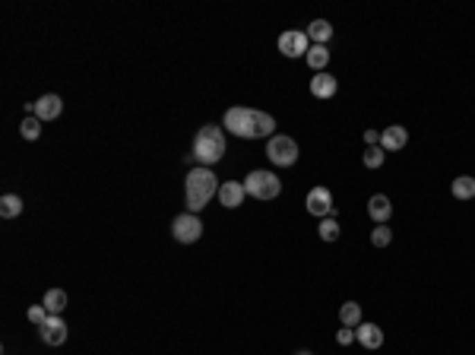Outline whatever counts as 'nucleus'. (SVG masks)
<instances>
[{
  "instance_id": "6e6552de",
  "label": "nucleus",
  "mask_w": 475,
  "mask_h": 355,
  "mask_svg": "<svg viewBox=\"0 0 475 355\" xmlns=\"http://www.w3.org/2000/svg\"><path fill=\"white\" fill-rule=\"evenodd\" d=\"M38 330H42V340L48 343V346H64V343H67V320L60 318V314H48V320L42 327H38Z\"/></svg>"
},
{
  "instance_id": "dca6fc26",
  "label": "nucleus",
  "mask_w": 475,
  "mask_h": 355,
  "mask_svg": "<svg viewBox=\"0 0 475 355\" xmlns=\"http://www.w3.org/2000/svg\"><path fill=\"white\" fill-rule=\"evenodd\" d=\"M450 194L456 197V200H475V178H472V174H460V178H453Z\"/></svg>"
},
{
  "instance_id": "393cba45",
  "label": "nucleus",
  "mask_w": 475,
  "mask_h": 355,
  "mask_svg": "<svg viewBox=\"0 0 475 355\" xmlns=\"http://www.w3.org/2000/svg\"><path fill=\"white\" fill-rule=\"evenodd\" d=\"M390 242H393V232H390L386 226H377L371 232V244H374V248H386Z\"/></svg>"
},
{
  "instance_id": "b1692460",
  "label": "nucleus",
  "mask_w": 475,
  "mask_h": 355,
  "mask_svg": "<svg viewBox=\"0 0 475 355\" xmlns=\"http://www.w3.org/2000/svg\"><path fill=\"white\" fill-rule=\"evenodd\" d=\"M19 134H23V140H38V136H42V121H38L35 114H29V118L19 124Z\"/></svg>"
},
{
  "instance_id": "7ed1b4c3",
  "label": "nucleus",
  "mask_w": 475,
  "mask_h": 355,
  "mask_svg": "<svg viewBox=\"0 0 475 355\" xmlns=\"http://www.w3.org/2000/svg\"><path fill=\"white\" fill-rule=\"evenodd\" d=\"M225 130L241 140H257V108L235 105L225 111Z\"/></svg>"
},
{
  "instance_id": "f3484780",
  "label": "nucleus",
  "mask_w": 475,
  "mask_h": 355,
  "mask_svg": "<svg viewBox=\"0 0 475 355\" xmlns=\"http://www.w3.org/2000/svg\"><path fill=\"white\" fill-rule=\"evenodd\" d=\"M330 64V51L327 45H311V51H307V67L314 70V73H323Z\"/></svg>"
},
{
  "instance_id": "f257e3e1",
  "label": "nucleus",
  "mask_w": 475,
  "mask_h": 355,
  "mask_svg": "<svg viewBox=\"0 0 475 355\" xmlns=\"http://www.w3.org/2000/svg\"><path fill=\"white\" fill-rule=\"evenodd\" d=\"M213 197H219V181H215L213 168H193L190 174H187L184 181V203H187V212H200L203 206L213 200Z\"/></svg>"
},
{
  "instance_id": "9d476101",
  "label": "nucleus",
  "mask_w": 475,
  "mask_h": 355,
  "mask_svg": "<svg viewBox=\"0 0 475 355\" xmlns=\"http://www.w3.org/2000/svg\"><path fill=\"white\" fill-rule=\"evenodd\" d=\"M307 212L311 216H317V219H327L330 212H333V194H330V188H314L311 194H307Z\"/></svg>"
},
{
  "instance_id": "f8f14e48",
  "label": "nucleus",
  "mask_w": 475,
  "mask_h": 355,
  "mask_svg": "<svg viewBox=\"0 0 475 355\" xmlns=\"http://www.w3.org/2000/svg\"><path fill=\"white\" fill-rule=\"evenodd\" d=\"M244 181H225L222 188H219V200H222V206H228V210H238V206L244 203Z\"/></svg>"
},
{
  "instance_id": "a211bd4d",
  "label": "nucleus",
  "mask_w": 475,
  "mask_h": 355,
  "mask_svg": "<svg viewBox=\"0 0 475 355\" xmlns=\"http://www.w3.org/2000/svg\"><path fill=\"white\" fill-rule=\"evenodd\" d=\"M42 304H45L48 314H60V311L67 308V292H64V289H48Z\"/></svg>"
},
{
  "instance_id": "20e7f679",
  "label": "nucleus",
  "mask_w": 475,
  "mask_h": 355,
  "mask_svg": "<svg viewBox=\"0 0 475 355\" xmlns=\"http://www.w3.org/2000/svg\"><path fill=\"white\" fill-rule=\"evenodd\" d=\"M244 190H247V197H253V200H276V197L283 194V181H279L273 172L257 168V172H251L244 178Z\"/></svg>"
},
{
  "instance_id": "4be33fe9",
  "label": "nucleus",
  "mask_w": 475,
  "mask_h": 355,
  "mask_svg": "<svg viewBox=\"0 0 475 355\" xmlns=\"http://www.w3.org/2000/svg\"><path fill=\"white\" fill-rule=\"evenodd\" d=\"M317 232H320V238H323V242H339V232H342V228H339V222H336L333 216H327V219H320Z\"/></svg>"
},
{
  "instance_id": "c85d7f7f",
  "label": "nucleus",
  "mask_w": 475,
  "mask_h": 355,
  "mask_svg": "<svg viewBox=\"0 0 475 355\" xmlns=\"http://www.w3.org/2000/svg\"><path fill=\"white\" fill-rule=\"evenodd\" d=\"M295 355H311V352H307V349H301V352H295Z\"/></svg>"
},
{
  "instance_id": "412c9836",
  "label": "nucleus",
  "mask_w": 475,
  "mask_h": 355,
  "mask_svg": "<svg viewBox=\"0 0 475 355\" xmlns=\"http://www.w3.org/2000/svg\"><path fill=\"white\" fill-rule=\"evenodd\" d=\"M19 212H23V200H19V197L16 194L0 197V216H3V219H16Z\"/></svg>"
},
{
  "instance_id": "f03ea898",
  "label": "nucleus",
  "mask_w": 475,
  "mask_h": 355,
  "mask_svg": "<svg viewBox=\"0 0 475 355\" xmlns=\"http://www.w3.org/2000/svg\"><path fill=\"white\" fill-rule=\"evenodd\" d=\"M222 156H225L222 127L206 124V127L197 130V136H193V159L200 162L203 168H209V165H215V162H222Z\"/></svg>"
},
{
  "instance_id": "0eeeda50",
  "label": "nucleus",
  "mask_w": 475,
  "mask_h": 355,
  "mask_svg": "<svg viewBox=\"0 0 475 355\" xmlns=\"http://www.w3.org/2000/svg\"><path fill=\"white\" fill-rule=\"evenodd\" d=\"M279 51L285 54V57H301L307 51H311V38H307V32H298V29H289L279 35Z\"/></svg>"
},
{
  "instance_id": "6ab92c4d",
  "label": "nucleus",
  "mask_w": 475,
  "mask_h": 355,
  "mask_svg": "<svg viewBox=\"0 0 475 355\" xmlns=\"http://www.w3.org/2000/svg\"><path fill=\"white\" fill-rule=\"evenodd\" d=\"M307 38H314L317 45H327L330 38H333V26H330L327 19H314V23L307 26Z\"/></svg>"
},
{
  "instance_id": "423d86ee",
  "label": "nucleus",
  "mask_w": 475,
  "mask_h": 355,
  "mask_svg": "<svg viewBox=\"0 0 475 355\" xmlns=\"http://www.w3.org/2000/svg\"><path fill=\"white\" fill-rule=\"evenodd\" d=\"M171 235H174V242H181V244H193L203 235L200 216H197V212H181V216H174V219H171Z\"/></svg>"
},
{
  "instance_id": "9b49d317",
  "label": "nucleus",
  "mask_w": 475,
  "mask_h": 355,
  "mask_svg": "<svg viewBox=\"0 0 475 355\" xmlns=\"http://www.w3.org/2000/svg\"><path fill=\"white\" fill-rule=\"evenodd\" d=\"M406 143H409V130L402 127V124H390V127L380 134L384 152H400V149H406Z\"/></svg>"
},
{
  "instance_id": "4468645a",
  "label": "nucleus",
  "mask_w": 475,
  "mask_h": 355,
  "mask_svg": "<svg viewBox=\"0 0 475 355\" xmlns=\"http://www.w3.org/2000/svg\"><path fill=\"white\" fill-rule=\"evenodd\" d=\"M355 340L361 343L364 349H380L384 346V330L377 324H358L355 327Z\"/></svg>"
},
{
  "instance_id": "bb28decb",
  "label": "nucleus",
  "mask_w": 475,
  "mask_h": 355,
  "mask_svg": "<svg viewBox=\"0 0 475 355\" xmlns=\"http://www.w3.org/2000/svg\"><path fill=\"white\" fill-rule=\"evenodd\" d=\"M336 343H339V346H349V343H355V330H352V327H342V330L336 333Z\"/></svg>"
},
{
  "instance_id": "ddd939ff",
  "label": "nucleus",
  "mask_w": 475,
  "mask_h": 355,
  "mask_svg": "<svg viewBox=\"0 0 475 355\" xmlns=\"http://www.w3.org/2000/svg\"><path fill=\"white\" fill-rule=\"evenodd\" d=\"M368 216H371L377 226H386V219L393 216V203H390V197L386 194H374L368 200Z\"/></svg>"
},
{
  "instance_id": "cd10ccee",
  "label": "nucleus",
  "mask_w": 475,
  "mask_h": 355,
  "mask_svg": "<svg viewBox=\"0 0 475 355\" xmlns=\"http://www.w3.org/2000/svg\"><path fill=\"white\" fill-rule=\"evenodd\" d=\"M364 143H368V146H380V134H377V130H364Z\"/></svg>"
},
{
  "instance_id": "a878e982",
  "label": "nucleus",
  "mask_w": 475,
  "mask_h": 355,
  "mask_svg": "<svg viewBox=\"0 0 475 355\" xmlns=\"http://www.w3.org/2000/svg\"><path fill=\"white\" fill-rule=\"evenodd\" d=\"M26 318H29L32 324H38V327H42V324H45V320H48V311H45V304H35V308H29V314H26Z\"/></svg>"
},
{
  "instance_id": "2eb2a0df",
  "label": "nucleus",
  "mask_w": 475,
  "mask_h": 355,
  "mask_svg": "<svg viewBox=\"0 0 475 355\" xmlns=\"http://www.w3.org/2000/svg\"><path fill=\"white\" fill-rule=\"evenodd\" d=\"M336 89H339V83H336V76H330L327 70L311 76V95H317V98H333Z\"/></svg>"
},
{
  "instance_id": "5701e85b",
  "label": "nucleus",
  "mask_w": 475,
  "mask_h": 355,
  "mask_svg": "<svg viewBox=\"0 0 475 355\" xmlns=\"http://www.w3.org/2000/svg\"><path fill=\"white\" fill-rule=\"evenodd\" d=\"M384 159H386L384 146H368V149H364V156H361L364 168H380V165H384Z\"/></svg>"
},
{
  "instance_id": "aec40b11",
  "label": "nucleus",
  "mask_w": 475,
  "mask_h": 355,
  "mask_svg": "<svg viewBox=\"0 0 475 355\" xmlns=\"http://www.w3.org/2000/svg\"><path fill=\"white\" fill-rule=\"evenodd\" d=\"M339 320H342V327H352V330H355V327L361 324V304H358V302H346L339 308Z\"/></svg>"
},
{
  "instance_id": "1a4fd4ad",
  "label": "nucleus",
  "mask_w": 475,
  "mask_h": 355,
  "mask_svg": "<svg viewBox=\"0 0 475 355\" xmlns=\"http://www.w3.org/2000/svg\"><path fill=\"white\" fill-rule=\"evenodd\" d=\"M29 111L35 114L38 121H54V118H60V111H64V102H60V95H54V92H48V95H42L38 102H32Z\"/></svg>"
},
{
  "instance_id": "39448f33",
  "label": "nucleus",
  "mask_w": 475,
  "mask_h": 355,
  "mask_svg": "<svg viewBox=\"0 0 475 355\" xmlns=\"http://www.w3.org/2000/svg\"><path fill=\"white\" fill-rule=\"evenodd\" d=\"M298 156H301V149H298V143L292 140V136L285 134H273L267 143V159L273 162V165L279 168H292L298 162Z\"/></svg>"
}]
</instances>
